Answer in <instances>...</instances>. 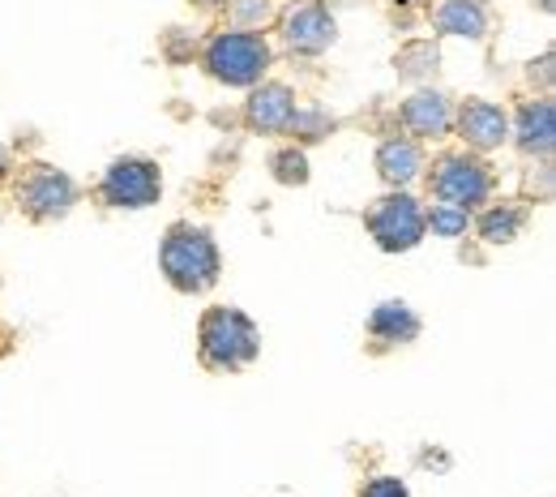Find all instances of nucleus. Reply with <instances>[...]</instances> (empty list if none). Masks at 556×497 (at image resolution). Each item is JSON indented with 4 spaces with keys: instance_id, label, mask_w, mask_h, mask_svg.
Returning <instances> with one entry per match:
<instances>
[{
    "instance_id": "f257e3e1",
    "label": "nucleus",
    "mask_w": 556,
    "mask_h": 497,
    "mask_svg": "<svg viewBox=\"0 0 556 497\" xmlns=\"http://www.w3.org/2000/svg\"><path fill=\"white\" fill-rule=\"evenodd\" d=\"M163 271L167 279L185 291H202L218 279V249L206 232L193 227H172L167 245H163Z\"/></svg>"
},
{
    "instance_id": "423d86ee",
    "label": "nucleus",
    "mask_w": 556,
    "mask_h": 497,
    "mask_svg": "<svg viewBox=\"0 0 556 497\" xmlns=\"http://www.w3.org/2000/svg\"><path fill=\"white\" fill-rule=\"evenodd\" d=\"M368 227L381 240V249H412L424 236V214L412 198H386L368 214Z\"/></svg>"
},
{
    "instance_id": "f8f14e48",
    "label": "nucleus",
    "mask_w": 556,
    "mask_h": 497,
    "mask_svg": "<svg viewBox=\"0 0 556 497\" xmlns=\"http://www.w3.org/2000/svg\"><path fill=\"white\" fill-rule=\"evenodd\" d=\"M403 121L416 129L419 138H432L450 125V112H445V99L441 95H416L407 108H403Z\"/></svg>"
},
{
    "instance_id": "1a4fd4ad",
    "label": "nucleus",
    "mask_w": 556,
    "mask_h": 497,
    "mask_svg": "<svg viewBox=\"0 0 556 497\" xmlns=\"http://www.w3.org/2000/svg\"><path fill=\"white\" fill-rule=\"evenodd\" d=\"M463 138L471 146H480V150L501 142V138H505V116H501V108L471 99V103L463 108Z\"/></svg>"
},
{
    "instance_id": "ddd939ff",
    "label": "nucleus",
    "mask_w": 556,
    "mask_h": 497,
    "mask_svg": "<svg viewBox=\"0 0 556 497\" xmlns=\"http://www.w3.org/2000/svg\"><path fill=\"white\" fill-rule=\"evenodd\" d=\"M419 322L412 318L407 305H381L372 313V335L377 339H416Z\"/></svg>"
},
{
    "instance_id": "9b49d317",
    "label": "nucleus",
    "mask_w": 556,
    "mask_h": 497,
    "mask_svg": "<svg viewBox=\"0 0 556 497\" xmlns=\"http://www.w3.org/2000/svg\"><path fill=\"white\" fill-rule=\"evenodd\" d=\"M437 30H441V35L480 39V35H484V9H480V0H445V4L437 9Z\"/></svg>"
},
{
    "instance_id": "2eb2a0df",
    "label": "nucleus",
    "mask_w": 556,
    "mask_h": 497,
    "mask_svg": "<svg viewBox=\"0 0 556 497\" xmlns=\"http://www.w3.org/2000/svg\"><path fill=\"white\" fill-rule=\"evenodd\" d=\"M518 138H522L527 150H548V146H553V103H531V108L522 112Z\"/></svg>"
},
{
    "instance_id": "7ed1b4c3",
    "label": "nucleus",
    "mask_w": 556,
    "mask_h": 497,
    "mask_svg": "<svg viewBox=\"0 0 556 497\" xmlns=\"http://www.w3.org/2000/svg\"><path fill=\"white\" fill-rule=\"evenodd\" d=\"M206 61H210V70H214V77H223V82H231V86H249V82L262 77L270 52H266V44H262L257 35H218V39L210 44Z\"/></svg>"
},
{
    "instance_id": "39448f33",
    "label": "nucleus",
    "mask_w": 556,
    "mask_h": 497,
    "mask_svg": "<svg viewBox=\"0 0 556 497\" xmlns=\"http://www.w3.org/2000/svg\"><path fill=\"white\" fill-rule=\"evenodd\" d=\"M103 198L112 207H150L159 198V167L146 159H121L112 163L103 181Z\"/></svg>"
},
{
    "instance_id": "6e6552de",
    "label": "nucleus",
    "mask_w": 556,
    "mask_h": 497,
    "mask_svg": "<svg viewBox=\"0 0 556 497\" xmlns=\"http://www.w3.org/2000/svg\"><path fill=\"white\" fill-rule=\"evenodd\" d=\"M330 39H334V22H330L326 9L304 4V9H295V13L287 17V44H291L295 52H321Z\"/></svg>"
},
{
    "instance_id": "dca6fc26",
    "label": "nucleus",
    "mask_w": 556,
    "mask_h": 497,
    "mask_svg": "<svg viewBox=\"0 0 556 497\" xmlns=\"http://www.w3.org/2000/svg\"><path fill=\"white\" fill-rule=\"evenodd\" d=\"M518 211H492L480 223V232H484V240H492V245H501V240H514V232H518Z\"/></svg>"
},
{
    "instance_id": "6ab92c4d",
    "label": "nucleus",
    "mask_w": 556,
    "mask_h": 497,
    "mask_svg": "<svg viewBox=\"0 0 556 497\" xmlns=\"http://www.w3.org/2000/svg\"><path fill=\"white\" fill-rule=\"evenodd\" d=\"M364 497H407V489H403L399 481H372V485L364 489Z\"/></svg>"
},
{
    "instance_id": "0eeeda50",
    "label": "nucleus",
    "mask_w": 556,
    "mask_h": 497,
    "mask_svg": "<svg viewBox=\"0 0 556 497\" xmlns=\"http://www.w3.org/2000/svg\"><path fill=\"white\" fill-rule=\"evenodd\" d=\"M22 202H26V211L39 214V219H56V214L70 211L73 185L61 172H52V167H35L26 176V185H22Z\"/></svg>"
},
{
    "instance_id": "9d476101",
    "label": "nucleus",
    "mask_w": 556,
    "mask_h": 497,
    "mask_svg": "<svg viewBox=\"0 0 556 497\" xmlns=\"http://www.w3.org/2000/svg\"><path fill=\"white\" fill-rule=\"evenodd\" d=\"M291 90L287 86H262L253 99H249V121L257 129H282L291 121Z\"/></svg>"
},
{
    "instance_id": "20e7f679",
    "label": "nucleus",
    "mask_w": 556,
    "mask_h": 497,
    "mask_svg": "<svg viewBox=\"0 0 556 497\" xmlns=\"http://www.w3.org/2000/svg\"><path fill=\"white\" fill-rule=\"evenodd\" d=\"M432 189L454 202V207H476L488 198V172L476 159H463V154H445L432 172Z\"/></svg>"
},
{
    "instance_id": "f3484780",
    "label": "nucleus",
    "mask_w": 556,
    "mask_h": 497,
    "mask_svg": "<svg viewBox=\"0 0 556 497\" xmlns=\"http://www.w3.org/2000/svg\"><path fill=\"white\" fill-rule=\"evenodd\" d=\"M432 232H441V236L467 232V207H437L432 211Z\"/></svg>"
},
{
    "instance_id": "a211bd4d",
    "label": "nucleus",
    "mask_w": 556,
    "mask_h": 497,
    "mask_svg": "<svg viewBox=\"0 0 556 497\" xmlns=\"http://www.w3.org/2000/svg\"><path fill=\"white\" fill-rule=\"evenodd\" d=\"M275 167H278V176H282V181H295V185L304 181V159H300V154H291V150H287V154H278Z\"/></svg>"
},
{
    "instance_id": "4468645a",
    "label": "nucleus",
    "mask_w": 556,
    "mask_h": 497,
    "mask_svg": "<svg viewBox=\"0 0 556 497\" xmlns=\"http://www.w3.org/2000/svg\"><path fill=\"white\" fill-rule=\"evenodd\" d=\"M377 163H381V176L399 185V181H412L419 172V150L412 142H386Z\"/></svg>"
},
{
    "instance_id": "f03ea898",
    "label": "nucleus",
    "mask_w": 556,
    "mask_h": 497,
    "mask_svg": "<svg viewBox=\"0 0 556 497\" xmlns=\"http://www.w3.org/2000/svg\"><path fill=\"white\" fill-rule=\"evenodd\" d=\"M202 352L214 369H240L257 356V326L236 309H214L202 322Z\"/></svg>"
}]
</instances>
